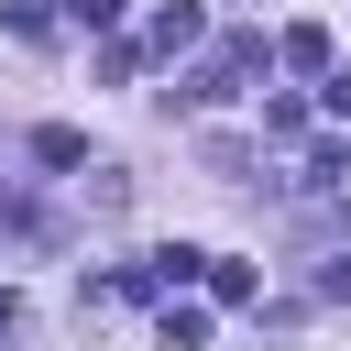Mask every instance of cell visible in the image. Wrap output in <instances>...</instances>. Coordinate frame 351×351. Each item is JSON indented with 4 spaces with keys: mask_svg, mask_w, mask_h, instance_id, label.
I'll return each instance as SVG.
<instances>
[{
    "mask_svg": "<svg viewBox=\"0 0 351 351\" xmlns=\"http://www.w3.org/2000/svg\"><path fill=\"white\" fill-rule=\"evenodd\" d=\"M252 66H263V44H252V33H230V44H219L176 99H186V110H219V99H241V77H252Z\"/></svg>",
    "mask_w": 351,
    "mask_h": 351,
    "instance_id": "obj_1",
    "label": "cell"
},
{
    "mask_svg": "<svg viewBox=\"0 0 351 351\" xmlns=\"http://www.w3.org/2000/svg\"><path fill=\"white\" fill-rule=\"evenodd\" d=\"M208 22H197V0H176V11H154V55H186Z\"/></svg>",
    "mask_w": 351,
    "mask_h": 351,
    "instance_id": "obj_2",
    "label": "cell"
},
{
    "mask_svg": "<svg viewBox=\"0 0 351 351\" xmlns=\"http://www.w3.org/2000/svg\"><path fill=\"white\" fill-rule=\"evenodd\" d=\"M0 22H11L22 44H55V0H0Z\"/></svg>",
    "mask_w": 351,
    "mask_h": 351,
    "instance_id": "obj_3",
    "label": "cell"
},
{
    "mask_svg": "<svg viewBox=\"0 0 351 351\" xmlns=\"http://www.w3.org/2000/svg\"><path fill=\"white\" fill-rule=\"evenodd\" d=\"M285 66H307V77H329V33H318V22H296V33H285Z\"/></svg>",
    "mask_w": 351,
    "mask_h": 351,
    "instance_id": "obj_4",
    "label": "cell"
},
{
    "mask_svg": "<svg viewBox=\"0 0 351 351\" xmlns=\"http://www.w3.org/2000/svg\"><path fill=\"white\" fill-rule=\"evenodd\" d=\"M329 110H340V121H351V66H329Z\"/></svg>",
    "mask_w": 351,
    "mask_h": 351,
    "instance_id": "obj_5",
    "label": "cell"
}]
</instances>
